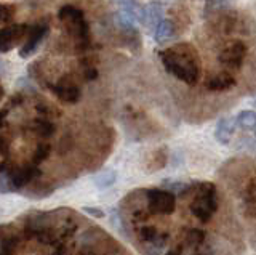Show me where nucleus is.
Segmentation results:
<instances>
[{
    "label": "nucleus",
    "mask_w": 256,
    "mask_h": 255,
    "mask_svg": "<svg viewBox=\"0 0 256 255\" xmlns=\"http://www.w3.org/2000/svg\"><path fill=\"white\" fill-rule=\"evenodd\" d=\"M166 71L188 84H194L198 76V66L188 45H176L160 55Z\"/></svg>",
    "instance_id": "obj_1"
},
{
    "label": "nucleus",
    "mask_w": 256,
    "mask_h": 255,
    "mask_svg": "<svg viewBox=\"0 0 256 255\" xmlns=\"http://www.w3.org/2000/svg\"><path fill=\"white\" fill-rule=\"evenodd\" d=\"M58 18L68 33L78 42L80 49H86L88 44H90V29H88L84 13L76 7L66 5L60 10Z\"/></svg>",
    "instance_id": "obj_2"
},
{
    "label": "nucleus",
    "mask_w": 256,
    "mask_h": 255,
    "mask_svg": "<svg viewBox=\"0 0 256 255\" xmlns=\"http://www.w3.org/2000/svg\"><path fill=\"white\" fill-rule=\"evenodd\" d=\"M29 28L24 25H13L0 28V53L10 52L22 37L28 36Z\"/></svg>",
    "instance_id": "obj_3"
},
{
    "label": "nucleus",
    "mask_w": 256,
    "mask_h": 255,
    "mask_svg": "<svg viewBox=\"0 0 256 255\" xmlns=\"http://www.w3.org/2000/svg\"><path fill=\"white\" fill-rule=\"evenodd\" d=\"M48 34V25H45V23H42V25H36L34 28H30L28 31V41L26 44L22 45V49L20 52V55L22 58H28L30 57L32 53H34L37 50V47L44 42L45 36Z\"/></svg>",
    "instance_id": "obj_4"
},
{
    "label": "nucleus",
    "mask_w": 256,
    "mask_h": 255,
    "mask_svg": "<svg viewBox=\"0 0 256 255\" xmlns=\"http://www.w3.org/2000/svg\"><path fill=\"white\" fill-rule=\"evenodd\" d=\"M52 92L62 103H68V105H76L82 97V92H80L78 87L72 81H68V79H62L56 85H52Z\"/></svg>",
    "instance_id": "obj_5"
},
{
    "label": "nucleus",
    "mask_w": 256,
    "mask_h": 255,
    "mask_svg": "<svg viewBox=\"0 0 256 255\" xmlns=\"http://www.w3.org/2000/svg\"><path fill=\"white\" fill-rule=\"evenodd\" d=\"M118 13L120 21L124 23V26L132 28L136 21L142 20V9L140 5H136L133 0H118Z\"/></svg>",
    "instance_id": "obj_6"
},
{
    "label": "nucleus",
    "mask_w": 256,
    "mask_h": 255,
    "mask_svg": "<svg viewBox=\"0 0 256 255\" xmlns=\"http://www.w3.org/2000/svg\"><path fill=\"white\" fill-rule=\"evenodd\" d=\"M149 199V207L152 212H164L168 213L173 210V196L172 193L166 191H158V189H150L148 193Z\"/></svg>",
    "instance_id": "obj_7"
},
{
    "label": "nucleus",
    "mask_w": 256,
    "mask_h": 255,
    "mask_svg": "<svg viewBox=\"0 0 256 255\" xmlns=\"http://www.w3.org/2000/svg\"><path fill=\"white\" fill-rule=\"evenodd\" d=\"M40 175V170L32 165H24V167H14L12 172V185L13 189H21L30 181H34Z\"/></svg>",
    "instance_id": "obj_8"
},
{
    "label": "nucleus",
    "mask_w": 256,
    "mask_h": 255,
    "mask_svg": "<svg viewBox=\"0 0 256 255\" xmlns=\"http://www.w3.org/2000/svg\"><path fill=\"white\" fill-rule=\"evenodd\" d=\"M236 117H222L221 121L216 125V130H214V137L220 143L226 145V143L230 141L232 135L236 132Z\"/></svg>",
    "instance_id": "obj_9"
},
{
    "label": "nucleus",
    "mask_w": 256,
    "mask_h": 255,
    "mask_svg": "<svg viewBox=\"0 0 256 255\" xmlns=\"http://www.w3.org/2000/svg\"><path fill=\"white\" fill-rule=\"evenodd\" d=\"M162 17H164V9L160 4H156L152 2L149 4L146 9H142V20L141 23H144L148 28H157V25L160 21H162Z\"/></svg>",
    "instance_id": "obj_10"
},
{
    "label": "nucleus",
    "mask_w": 256,
    "mask_h": 255,
    "mask_svg": "<svg viewBox=\"0 0 256 255\" xmlns=\"http://www.w3.org/2000/svg\"><path fill=\"white\" fill-rule=\"evenodd\" d=\"M244 57H245V47L237 42L224 50V53L221 55V61L228 63V65H238L244 60Z\"/></svg>",
    "instance_id": "obj_11"
},
{
    "label": "nucleus",
    "mask_w": 256,
    "mask_h": 255,
    "mask_svg": "<svg viewBox=\"0 0 256 255\" xmlns=\"http://www.w3.org/2000/svg\"><path fill=\"white\" fill-rule=\"evenodd\" d=\"M32 132L40 138H50L56 132V125L50 121V119L42 117V119H37V121L32 122Z\"/></svg>",
    "instance_id": "obj_12"
},
{
    "label": "nucleus",
    "mask_w": 256,
    "mask_h": 255,
    "mask_svg": "<svg viewBox=\"0 0 256 255\" xmlns=\"http://www.w3.org/2000/svg\"><path fill=\"white\" fill-rule=\"evenodd\" d=\"M214 210V199L212 196L202 197L197 202V205L194 207V213L200 218H208L212 215V212Z\"/></svg>",
    "instance_id": "obj_13"
},
{
    "label": "nucleus",
    "mask_w": 256,
    "mask_h": 255,
    "mask_svg": "<svg viewBox=\"0 0 256 255\" xmlns=\"http://www.w3.org/2000/svg\"><path fill=\"white\" fill-rule=\"evenodd\" d=\"M117 180V173L116 170H102L101 173H98L94 177V185L98 186L100 189H106L109 186H112Z\"/></svg>",
    "instance_id": "obj_14"
},
{
    "label": "nucleus",
    "mask_w": 256,
    "mask_h": 255,
    "mask_svg": "<svg viewBox=\"0 0 256 255\" xmlns=\"http://www.w3.org/2000/svg\"><path fill=\"white\" fill-rule=\"evenodd\" d=\"M236 122L240 129L254 130L256 129V113H253V111H242V113L236 117Z\"/></svg>",
    "instance_id": "obj_15"
},
{
    "label": "nucleus",
    "mask_w": 256,
    "mask_h": 255,
    "mask_svg": "<svg viewBox=\"0 0 256 255\" xmlns=\"http://www.w3.org/2000/svg\"><path fill=\"white\" fill-rule=\"evenodd\" d=\"M173 36V25L168 20H162L156 28V41L158 44L166 42Z\"/></svg>",
    "instance_id": "obj_16"
},
{
    "label": "nucleus",
    "mask_w": 256,
    "mask_h": 255,
    "mask_svg": "<svg viewBox=\"0 0 256 255\" xmlns=\"http://www.w3.org/2000/svg\"><path fill=\"white\" fill-rule=\"evenodd\" d=\"M52 154V146L48 145V143H38L34 154H32V161H34L36 164H40L48 159V156Z\"/></svg>",
    "instance_id": "obj_17"
},
{
    "label": "nucleus",
    "mask_w": 256,
    "mask_h": 255,
    "mask_svg": "<svg viewBox=\"0 0 256 255\" xmlns=\"http://www.w3.org/2000/svg\"><path fill=\"white\" fill-rule=\"evenodd\" d=\"M72 146H74V141H72L70 135H64V137L58 143V153L61 156H66L68 153H70V151H72Z\"/></svg>",
    "instance_id": "obj_18"
},
{
    "label": "nucleus",
    "mask_w": 256,
    "mask_h": 255,
    "mask_svg": "<svg viewBox=\"0 0 256 255\" xmlns=\"http://www.w3.org/2000/svg\"><path fill=\"white\" fill-rule=\"evenodd\" d=\"M232 84V79L228 77V76H216L213 81L210 82V87L212 89H216V90H222L226 89V87H229Z\"/></svg>",
    "instance_id": "obj_19"
},
{
    "label": "nucleus",
    "mask_w": 256,
    "mask_h": 255,
    "mask_svg": "<svg viewBox=\"0 0 256 255\" xmlns=\"http://www.w3.org/2000/svg\"><path fill=\"white\" fill-rule=\"evenodd\" d=\"M13 15H14L13 7L0 4V25H6V23H10L13 20Z\"/></svg>",
    "instance_id": "obj_20"
},
{
    "label": "nucleus",
    "mask_w": 256,
    "mask_h": 255,
    "mask_svg": "<svg viewBox=\"0 0 256 255\" xmlns=\"http://www.w3.org/2000/svg\"><path fill=\"white\" fill-rule=\"evenodd\" d=\"M12 173H0V193H12Z\"/></svg>",
    "instance_id": "obj_21"
},
{
    "label": "nucleus",
    "mask_w": 256,
    "mask_h": 255,
    "mask_svg": "<svg viewBox=\"0 0 256 255\" xmlns=\"http://www.w3.org/2000/svg\"><path fill=\"white\" fill-rule=\"evenodd\" d=\"M36 109H37V113L42 114V117H45V119H48L50 116L54 114V109L48 105V103H38V105L36 106Z\"/></svg>",
    "instance_id": "obj_22"
},
{
    "label": "nucleus",
    "mask_w": 256,
    "mask_h": 255,
    "mask_svg": "<svg viewBox=\"0 0 256 255\" xmlns=\"http://www.w3.org/2000/svg\"><path fill=\"white\" fill-rule=\"evenodd\" d=\"M165 186L170 189V191H174V193H178V191H181L186 185H182V183H165Z\"/></svg>",
    "instance_id": "obj_23"
},
{
    "label": "nucleus",
    "mask_w": 256,
    "mask_h": 255,
    "mask_svg": "<svg viewBox=\"0 0 256 255\" xmlns=\"http://www.w3.org/2000/svg\"><path fill=\"white\" fill-rule=\"evenodd\" d=\"M85 212H86V213H90V215H93V217H98V218L104 217V212L100 210V209H92V207H85Z\"/></svg>",
    "instance_id": "obj_24"
},
{
    "label": "nucleus",
    "mask_w": 256,
    "mask_h": 255,
    "mask_svg": "<svg viewBox=\"0 0 256 255\" xmlns=\"http://www.w3.org/2000/svg\"><path fill=\"white\" fill-rule=\"evenodd\" d=\"M54 255H68V249L64 245H58V249L54 250Z\"/></svg>",
    "instance_id": "obj_25"
},
{
    "label": "nucleus",
    "mask_w": 256,
    "mask_h": 255,
    "mask_svg": "<svg viewBox=\"0 0 256 255\" xmlns=\"http://www.w3.org/2000/svg\"><path fill=\"white\" fill-rule=\"evenodd\" d=\"M5 121H6V111H0V129L5 125Z\"/></svg>",
    "instance_id": "obj_26"
},
{
    "label": "nucleus",
    "mask_w": 256,
    "mask_h": 255,
    "mask_svg": "<svg viewBox=\"0 0 256 255\" xmlns=\"http://www.w3.org/2000/svg\"><path fill=\"white\" fill-rule=\"evenodd\" d=\"M4 98V87H2V84H0V100Z\"/></svg>",
    "instance_id": "obj_27"
},
{
    "label": "nucleus",
    "mask_w": 256,
    "mask_h": 255,
    "mask_svg": "<svg viewBox=\"0 0 256 255\" xmlns=\"http://www.w3.org/2000/svg\"><path fill=\"white\" fill-rule=\"evenodd\" d=\"M0 255H13V253H12V252H5V250L0 249Z\"/></svg>",
    "instance_id": "obj_28"
},
{
    "label": "nucleus",
    "mask_w": 256,
    "mask_h": 255,
    "mask_svg": "<svg viewBox=\"0 0 256 255\" xmlns=\"http://www.w3.org/2000/svg\"><path fill=\"white\" fill-rule=\"evenodd\" d=\"M210 2H214V4H218V2H222V0H210Z\"/></svg>",
    "instance_id": "obj_29"
},
{
    "label": "nucleus",
    "mask_w": 256,
    "mask_h": 255,
    "mask_svg": "<svg viewBox=\"0 0 256 255\" xmlns=\"http://www.w3.org/2000/svg\"><path fill=\"white\" fill-rule=\"evenodd\" d=\"M254 135H256V129H254Z\"/></svg>",
    "instance_id": "obj_30"
},
{
    "label": "nucleus",
    "mask_w": 256,
    "mask_h": 255,
    "mask_svg": "<svg viewBox=\"0 0 256 255\" xmlns=\"http://www.w3.org/2000/svg\"><path fill=\"white\" fill-rule=\"evenodd\" d=\"M88 255H93V253H88Z\"/></svg>",
    "instance_id": "obj_31"
}]
</instances>
